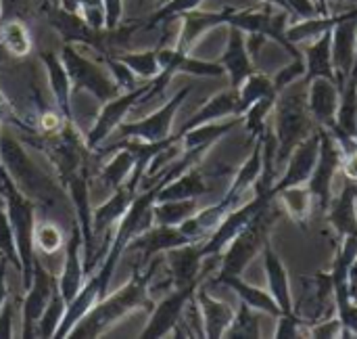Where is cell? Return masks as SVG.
Listing matches in <instances>:
<instances>
[{
  "label": "cell",
  "mask_w": 357,
  "mask_h": 339,
  "mask_svg": "<svg viewBox=\"0 0 357 339\" xmlns=\"http://www.w3.org/2000/svg\"><path fill=\"white\" fill-rule=\"evenodd\" d=\"M203 241H192L180 247H174L165 254V264L169 271L172 287H186L192 283H203L205 256L201 250Z\"/></svg>",
  "instance_id": "obj_17"
},
{
  "label": "cell",
  "mask_w": 357,
  "mask_h": 339,
  "mask_svg": "<svg viewBox=\"0 0 357 339\" xmlns=\"http://www.w3.org/2000/svg\"><path fill=\"white\" fill-rule=\"evenodd\" d=\"M318 130H320V155H318L316 168L312 172V178L307 180V187L314 193V199H318L320 208L326 212V208L331 205L333 195H335L333 193L335 178L343 166V151L328 128L318 126Z\"/></svg>",
  "instance_id": "obj_11"
},
{
  "label": "cell",
  "mask_w": 357,
  "mask_h": 339,
  "mask_svg": "<svg viewBox=\"0 0 357 339\" xmlns=\"http://www.w3.org/2000/svg\"><path fill=\"white\" fill-rule=\"evenodd\" d=\"M36 252L42 256H54L65 247V233L52 220H38L33 231Z\"/></svg>",
  "instance_id": "obj_41"
},
{
  "label": "cell",
  "mask_w": 357,
  "mask_h": 339,
  "mask_svg": "<svg viewBox=\"0 0 357 339\" xmlns=\"http://www.w3.org/2000/svg\"><path fill=\"white\" fill-rule=\"evenodd\" d=\"M63 250H65L63 266H61V273L56 277H59V294L69 304L88 279L86 260H84V239H82V231H79L75 220L71 226V235L65 241Z\"/></svg>",
  "instance_id": "obj_14"
},
{
  "label": "cell",
  "mask_w": 357,
  "mask_h": 339,
  "mask_svg": "<svg viewBox=\"0 0 357 339\" xmlns=\"http://www.w3.org/2000/svg\"><path fill=\"white\" fill-rule=\"evenodd\" d=\"M172 78H174L172 73L161 71L155 80L142 82V84H138L136 88L123 90V92H119L117 96H113V99H109L107 103H102V107H100V111H98V115H96L92 128L88 130V134H86V138H84L86 147H88L90 151L100 149V145H105V140L111 138V136L115 134V130L126 122L128 113H130L134 107H138V105L151 101L153 96L161 94V92L165 90V86L169 84Z\"/></svg>",
  "instance_id": "obj_2"
},
{
  "label": "cell",
  "mask_w": 357,
  "mask_h": 339,
  "mask_svg": "<svg viewBox=\"0 0 357 339\" xmlns=\"http://www.w3.org/2000/svg\"><path fill=\"white\" fill-rule=\"evenodd\" d=\"M31 13L29 0H0V21L2 19H27Z\"/></svg>",
  "instance_id": "obj_50"
},
{
  "label": "cell",
  "mask_w": 357,
  "mask_h": 339,
  "mask_svg": "<svg viewBox=\"0 0 357 339\" xmlns=\"http://www.w3.org/2000/svg\"><path fill=\"white\" fill-rule=\"evenodd\" d=\"M305 59V78L303 82H310L314 78H335V67H333V29L318 36L312 40L303 52Z\"/></svg>",
  "instance_id": "obj_31"
},
{
  "label": "cell",
  "mask_w": 357,
  "mask_h": 339,
  "mask_svg": "<svg viewBox=\"0 0 357 339\" xmlns=\"http://www.w3.org/2000/svg\"><path fill=\"white\" fill-rule=\"evenodd\" d=\"M201 283H192L186 287H174L169 294H165L149 312V323L144 327V331L140 333L142 339H161L172 336V331L176 329V325L180 323L186 304L190 302V298L195 296L197 287Z\"/></svg>",
  "instance_id": "obj_12"
},
{
  "label": "cell",
  "mask_w": 357,
  "mask_h": 339,
  "mask_svg": "<svg viewBox=\"0 0 357 339\" xmlns=\"http://www.w3.org/2000/svg\"><path fill=\"white\" fill-rule=\"evenodd\" d=\"M234 115H241V103H238V90L234 88H228V90H222L218 94H213L207 103H203L195 115H190L182 128L176 132V134H182L190 128H197L201 124H209V122H220V120H226V117H234Z\"/></svg>",
  "instance_id": "obj_27"
},
{
  "label": "cell",
  "mask_w": 357,
  "mask_h": 339,
  "mask_svg": "<svg viewBox=\"0 0 357 339\" xmlns=\"http://www.w3.org/2000/svg\"><path fill=\"white\" fill-rule=\"evenodd\" d=\"M195 300L199 304V310H201V319H203V331H205V338L207 339H222L226 336L232 319H234V308L230 304H226L224 300H218L213 298L205 287L203 283L197 287L195 291Z\"/></svg>",
  "instance_id": "obj_23"
},
{
  "label": "cell",
  "mask_w": 357,
  "mask_h": 339,
  "mask_svg": "<svg viewBox=\"0 0 357 339\" xmlns=\"http://www.w3.org/2000/svg\"><path fill=\"white\" fill-rule=\"evenodd\" d=\"M228 15H230V6L222 8V10H190L184 13L180 17V27H178V36L174 46L182 52H190L195 48V44L211 29L222 27L228 23Z\"/></svg>",
  "instance_id": "obj_18"
},
{
  "label": "cell",
  "mask_w": 357,
  "mask_h": 339,
  "mask_svg": "<svg viewBox=\"0 0 357 339\" xmlns=\"http://www.w3.org/2000/svg\"><path fill=\"white\" fill-rule=\"evenodd\" d=\"M291 17L295 19H310V17H318L320 8L316 4V0H287Z\"/></svg>",
  "instance_id": "obj_53"
},
{
  "label": "cell",
  "mask_w": 357,
  "mask_h": 339,
  "mask_svg": "<svg viewBox=\"0 0 357 339\" xmlns=\"http://www.w3.org/2000/svg\"><path fill=\"white\" fill-rule=\"evenodd\" d=\"M266 96H278L276 92V86H274V80L261 71H253L241 86H238V103H241V115L253 105L257 103L259 99H266Z\"/></svg>",
  "instance_id": "obj_37"
},
{
  "label": "cell",
  "mask_w": 357,
  "mask_h": 339,
  "mask_svg": "<svg viewBox=\"0 0 357 339\" xmlns=\"http://www.w3.org/2000/svg\"><path fill=\"white\" fill-rule=\"evenodd\" d=\"M357 40V4L351 8V13L339 21L333 27V67L339 88L345 86V82L351 78L354 67L357 63L356 52Z\"/></svg>",
  "instance_id": "obj_16"
},
{
  "label": "cell",
  "mask_w": 357,
  "mask_h": 339,
  "mask_svg": "<svg viewBox=\"0 0 357 339\" xmlns=\"http://www.w3.org/2000/svg\"><path fill=\"white\" fill-rule=\"evenodd\" d=\"M0 46L17 59H25L33 50V38L23 19H2L0 21Z\"/></svg>",
  "instance_id": "obj_34"
},
{
  "label": "cell",
  "mask_w": 357,
  "mask_h": 339,
  "mask_svg": "<svg viewBox=\"0 0 357 339\" xmlns=\"http://www.w3.org/2000/svg\"><path fill=\"white\" fill-rule=\"evenodd\" d=\"M328 2H333V0H316V4H318V8H320V15H331V10H328ZM345 2L357 4V0H345Z\"/></svg>",
  "instance_id": "obj_59"
},
{
  "label": "cell",
  "mask_w": 357,
  "mask_h": 339,
  "mask_svg": "<svg viewBox=\"0 0 357 339\" xmlns=\"http://www.w3.org/2000/svg\"><path fill=\"white\" fill-rule=\"evenodd\" d=\"M197 210H199L197 199H165V201H155L153 216H155V224L180 226Z\"/></svg>",
  "instance_id": "obj_36"
},
{
  "label": "cell",
  "mask_w": 357,
  "mask_h": 339,
  "mask_svg": "<svg viewBox=\"0 0 357 339\" xmlns=\"http://www.w3.org/2000/svg\"><path fill=\"white\" fill-rule=\"evenodd\" d=\"M328 222L339 237L357 235V182L345 178V185L337 195H333L331 205L326 208Z\"/></svg>",
  "instance_id": "obj_24"
},
{
  "label": "cell",
  "mask_w": 357,
  "mask_h": 339,
  "mask_svg": "<svg viewBox=\"0 0 357 339\" xmlns=\"http://www.w3.org/2000/svg\"><path fill=\"white\" fill-rule=\"evenodd\" d=\"M307 336L314 339H337L343 336V323L341 319L335 315L331 319H324V321H318V323H312L307 325Z\"/></svg>",
  "instance_id": "obj_48"
},
{
  "label": "cell",
  "mask_w": 357,
  "mask_h": 339,
  "mask_svg": "<svg viewBox=\"0 0 357 339\" xmlns=\"http://www.w3.org/2000/svg\"><path fill=\"white\" fill-rule=\"evenodd\" d=\"M192 243L178 226H163V224H153L151 229L142 231L140 235L132 237L130 243L126 245V254L134 252L138 254V264L144 266L151 262V258L167 254L174 247Z\"/></svg>",
  "instance_id": "obj_15"
},
{
  "label": "cell",
  "mask_w": 357,
  "mask_h": 339,
  "mask_svg": "<svg viewBox=\"0 0 357 339\" xmlns=\"http://www.w3.org/2000/svg\"><path fill=\"white\" fill-rule=\"evenodd\" d=\"M224 338L228 339H257L261 338L259 331V312L253 310L251 306H247L245 302H241L238 310L234 312V319L226 331Z\"/></svg>",
  "instance_id": "obj_42"
},
{
  "label": "cell",
  "mask_w": 357,
  "mask_h": 339,
  "mask_svg": "<svg viewBox=\"0 0 357 339\" xmlns=\"http://www.w3.org/2000/svg\"><path fill=\"white\" fill-rule=\"evenodd\" d=\"M266 42H268V38L264 34H245V44H247V50H249L253 61H257L259 50L264 48Z\"/></svg>",
  "instance_id": "obj_55"
},
{
  "label": "cell",
  "mask_w": 357,
  "mask_h": 339,
  "mask_svg": "<svg viewBox=\"0 0 357 339\" xmlns=\"http://www.w3.org/2000/svg\"><path fill=\"white\" fill-rule=\"evenodd\" d=\"M337 317L343 323V336L341 338H357V304L351 302L347 308L337 312Z\"/></svg>",
  "instance_id": "obj_54"
},
{
  "label": "cell",
  "mask_w": 357,
  "mask_h": 339,
  "mask_svg": "<svg viewBox=\"0 0 357 339\" xmlns=\"http://www.w3.org/2000/svg\"><path fill=\"white\" fill-rule=\"evenodd\" d=\"M301 78H305V59H293L287 67H282L272 80L276 86V92L280 94L284 88L293 86L295 82H299Z\"/></svg>",
  "instance_id": "obj_47"
},
{
  "label": "cell",
  "mask_w": 357,
  "mask_h": 339,
  "mask_svg": "<svg viewBox=\"0 0 357 339\" xmlns=\"http://www.w3.org/2000/svg\"><path fill=\"white\" fill-rule=\"evenodd\" d=\"M100 59H102V63L107 65L111 78L115 80V84L119 86L121 92H123V90H132V88H136L138 84H142V82L136 78V73H134L117 55H107V57H100Z\"/></svg>",
  "instance_id": "obj_46"
},
{
  "label": "cell",
  "mask_w": 357,
  "mask_h": 339,
  "mask_svg": "<svg viewBox=\"0 0 357 339\" xmlns=\"http://www.w3.org/2000/svg\"><path fill=\"white\" fill-rule=\"evenodd\" d=\"M264 170V151H261V140H255V147L251 151V155L247 157V161L236 170L228 191L224 193V199L232 203V208H238L243 201V197L255 187V182L259 180Z\"/></svg>",
  "instance_id": "obj_28"
},
{
  "label": "cell",
  "mask_w": 357,
  "mask_h": 339,
  "mask_svg": "<svg viewBox=\"0 0 357 339\" xmlns=\"http://www.w3.org/2000/svg\"><path fill=\"white\" fill-rule=\"evenodd\" d=\"M280 218V212L272 208H264L259 214L253 216V220L228 243V247L220 256V268L215 279L222 277H241L247 266L264 252V245L268 241L272 224Z\"/></svg>",
  "instance_id": "obj_5"
},
{
  "label": "cell",
  "mask_w": 357,
  "mask_h": 339,
  "mask_svg": "<svg viewBox=\"0 0 357 339\" xmlns=\"http://www.w3.org/2000/svg\"><path fill=\"white\" fill-rule=\"evenodd\" d=\"M272 130L276 134V168L284 166L293 149L316 128V122L307 107V90L305 92H287L282 90L276 99V107L272 113Z\"/></svg>",
  "instance_id": "obj_3"
},
{
  "label": "cell",
  "mask_w": 357,
  "mask_h": 339,
  "mask_svg": "<svg viewBox=\"0 0 357 339\" xmlns=\"http://www.w3.org/2000/svg\"><path fill=\"white\" fill-rule=\"evenodd\" d=\"M0 153H2L4 168L10 174L13 182L25 195H29L33 201L48 199L46 191L50 189V180L33 166L21 140L10 132V128L0 130Z\"/></svg>",
  "instance_id": "obj_8"
},
{
  "label": "cell",
  "mask_w": 357,
  "mask_h": 339,
  "mask_svg": "<svg viewBox=\"0 0 357 339\" xmlns=\"http://www.w3.org/2000/svg\"><path fill=\"white\" fill-rule=\"evenodd\" d=\"M347 291H349V300L357 304V258L347 271Z\"/></svg>",
  "instance_id": "obj_57"
},
{
  "label": "cell",
  "mask_w": 357,
  "mask_h": 339,
  "mask_svg": "<svg viewBox=\"0 0 357 339\" xmlns=\"http://www.w3.org/2000/svg\"><path fill=\"white\" fill-rule=\"evenodd\" d=\"M0 258H4L21 275V260H19V252H17L15 233H13V226H10V220L6 216L2 201H0Z\"/></svg>",
  "instance_id": "obj_45"
},
{
  "label": "cell",
  "mask_w": 357,
  "mask_h": 339,
  "mask_svg": "<svg viewBox=\"0 0 357 339\" xmlns=\"http://www.w3.org/2000/svg\"><path fill=\"white\" fill-rule=\"evenodd\" d=\"M230 80V88L238 90V86L255 71V61L251 59L247 44H245V31L238 27H228V42L218 59Z\"/></svg>",
  "instance_id": "obj_21"
},
{
  "label": "cell",
  "mask_w": 357,
  "mask_h": 339,
  "mask_svg": "<svg viewBox=\"0 0 357 339\" xmlns=\"http://www.w3.org/2000/svg\"><path fill=\"white\" fill-rule=\"evenodd\" d=\"M138 195L136 189H132L128 182L113 189V195L100 203L98 208L92 210V233H94V239L98 235H105L109 231H113L117 226V222L126 216L128 208L132 205L134 197Z\"/></svg>",
  "instance_id": "obj_25"
},
{
  "label": "cell",
  "mask_w": 357,
  "mask_h": 339,
  "mask_svg": "<svg viewBox=\"0 0 357 339\" xmlns=\"http://www.w3.org/2000/svg\"><path fill=\"white\" fill-rule=\"evenodd\" d=\"M215 283H220V285L232 289V291L238 296L241 302H245L247 306H251V308L257 310L259 315H268V317H272V319H278V317L282 315L280 306L276 304V300L272 298L270 291L259 289V287L247 283V281L241 279V277H222V279H215Z\"/></svg>",
  "instance_id": "obj_30"
},
{
  "label": "cell",
  "mask_w": 357,
  "mask_h": 339,
  "mask_svg": "<svg viewBox=\"0 0 357 339\" xmlns=\"http://www.w3.org/2000/svg\"><path fill=\"white\" fill-rule=\"evenodd\" d=\"M261 256H264V268H266L268 287H270L268 291L272 294V298L280 306L282 315H293L295 312V306H293V289H291V279H289L287 266L282 264L280 256L274 252V247L270 245V241H266Z\"/></svg>",
  "instance_id": "obj_26"
},
{
  "label": "cell",
  "mask_w": 357,
  "mask_h": 339,
  "mask_svg": "<svg viewBox=\"0 0 357 339\" xmlns=\"http://www.w3.org/2000/svg\"><path fill=\"white\" fill-rule=\"evenodd\" d=\"M243 124V115H234V117H226L220 122H209V124H201L197 128H190L180 136V147L182 151H190V149H205L209 151L222 136H226L228 132H232L236 126Z\"/></svg>",
  "instance_id": "obj_29"
},
{
  "label": "cell",
  "mask_w": 357,
  "mask_h": 339,
  "mask_svg": "<svg viewBox=\"0 0 357 339\" xmlns=\"http://www.w3.org/2000/svg\"><path fill=\"white\" fill-rule=\"evenodd\" d=\"M341 172H343V176H345V178H349V180L357 182V149L356 151H351V153H347V155H343Z\"/></svg>",
  "instance_id": "obj_56"
},
{
  "label": "cell",
  "mask_w": 357,
  "mask_h": 339,
  "mask_svg": "<svg viewBox=\"0 0 357 339\" xmlns=\"http://www.w3.org/2000/svg\"><path fill=\"white\" fill-rule=\"evenodd\" d=\"M59 57L71 78L73 92L86 90L98 103H107L109 99H113L121 92L119 86L115 84V80L111 78L107 65L102 61H92L90 57H86L82 50L75 48V44L63 42Z\"/></svg>",
  "instance_id": "obj_6"
},
{
  "label": "cell",
  "mask_w": 357,
  "mask_h": 339,
  "mask_svg": "<svg viewBox=\"0 0 357 339\" xmlns=\"http://www.w3.org/2000/svg\"><path fill=\"white\" fill-rule=\"evenodd\" d=\"M40 61L44 65L56 109L63 113V117L67 122H73V86H71V78H69L61 57L52 50H42Z\"/></svg>",
  "instance_id": "obj_22"
},
{
  "label": "cell",
  "mask_w": 357,
  "mask_h": 339,
  "mask_svg": "<svg viewBox=\"0 0 357 339\" xmlns=\"http://www.w3.org/2000/svg\"><path fill=\"white\" fill-rule=\"evenodd\" d=\"M48 2H54V4H61V0H48Z\"/></svg>",
  "instance_id": "obj_62"
},
{
  "label": "cell",
  "mask_w": 357,
  "mask_h": 339,
  "mask_svg": "<svg viewBox=\"0 0 357 339\" xmlns=\"http://www.w3.org/2000/svg\"><path fill=\"white\" fill-rule=\"evenodd\" d=\"M207 193H209V182H207L203 170L199 166H192L186 172H182L180 176H176L174 180L165 182L157 193V201H165V199H199V197H203Z\"/></svg>",
  "instance_id": "obj_32"
},
{
  "label": "cell",
  "mask_w": 357,
  "mask_h": 339,
  "mask_svg": "<svg viewBox=\"0 0 357 339\" xmlns=\"http://www.w3.org/2000/svg\"><path fill=\"white\" fill-rule=\"evenodd\" d=\"M165 262V254L151 258L149 264H136L132 277L123 287L113 294H105L71 329L69 339H96L102 338L113 325L123 321L136 310H151V283L155 281L159 268Z\"/></svg>",
  "instance_id": "obj_1"
},
{
  "label": "cell",
  "mask_w": 357,
  "mask_h": 339,
  "mask_svg": "<svg viewBox=\"0 0 357 339\" xmlns=\"http://www.w3.org/2000/svg\"><path fill=\"white\" fill-rule=\"evenodd\" d=\"M205 0H167L165 4H159V8L142 23L144 27H157V25H165L172 23L176 19H180L184 13H190L195 8H199Z\"/></svg>",
  "instance_id": "obj_43"
},
{
  "label": "cell",
  "mask_w": 357,
  "mask_h": 339,
  "mask_svg": "<svg viewBox=\"0 0 357 339\" xmlns=\"http://www.w3.org/2000/svg\"><path fill=\"white\" fill-rule=\"evenodd\" d=\"M307 86V107L316 126L333 128L337 124V111L341 103V88L331 78H314L305 82Z\"/></svg>",
  "instance_id": "obj_20"
},
{
  "label": "cell",
  "mask_w": 357,
  "mask_h": 339,
  "mask_svg": "<svg viewBox=\"0 0 357 339\" xmlns=\"http://www.w3.org/2000/svg\"><path fill=\"white\" fill-rule=\"evenodd\" d=\"M15 338V302L8 300L0 308V339Z\"/></svg>",
  "instance_id": "obj_52"
},
{
  "label": "cell",
  "mask_w": 357,
  "mask_h": 339,
  "mask_svg": "<svg viewBox=\"0 0 357 339\" xmlns=\"http://www.w3.org/2000/svg\"><path fill=\"white\" fill-rule=\"evenodd\" d=\"M289 17L291 13L264 4V8H232L228 15V27H238L245 34H264L268 40H276L289 55L291 59H303V52L297 48L287 38V27H289Z\"/></svg>",
  "instance_id": "obj_7"
},
{
  "label": "cell",
  "mask_w": 357,
  "mask_h": 339,
  "mask_svg": "<svg viewBox=\"0 0 357 339\" xmlns=\"http://www.w3.org/2000/svg\"><path fill=\"white\" fill-rule=\"evenodd\" d=\"M259 2H264V4H272V6H278V8H282V10L291 13V10H289V4H287V0H259Z\"/></svg>",
  "instance_id": "obj_60"
},
{
  "label": "cell",
  "mask_w": 357,
  "mask_h": 339,
  "mask_svg": "<svg viewBox=\"0 0 357 339\" xmlns=\"http://www.w3.org/2000/svg\"><path fill=\"white\" fill-rule=\"evenodd\" d=\"M117 57L136 73L140 82L155 80L161 73V65L157 59V48H146V50H121Z\"/></svg>",
  "instance_id": "obj_39"
},
{
  "label": "cell",
  "mask_w": 357,
  "mask_h": 339,
  "mask_svg": "<svg viewBox=\"0 0 357 339\" xmlns=\"http://www.w3.org/2000/svg\"><path fill=\"white\" fill-rule=\"evenodd\" d=\"M192 92V86H184L180 88L172 99H167L159 109H155L153 113L134 120V122H123L115 134L117 138H140L146 143H157V140H165L174 134V120L176 113L180 111V107L184 105V101L188 99V94Z\"/></svg>",
  "instance_id": "obj_9"
},
{
  "label": "cell",
  "mask_w": 357,
  "mask_h": 339,
  "mask_svg": "<svg viewBox=\"0 0 357 339\" xmlns=\"http://www.w3.org/2000/svg\"><path fill=\"white\" fill-rule=\"evenodd\" d=\"M0 201L4 203L6 216H8L13 233H15L17 252H19V260H21V287L25 291L31 285L33 260L38 256L36 243H33V231H36V222H38L36 201L29 195H25L15 182L0 191Z\"/></svg>",
  "instance_id": "obj_4"
},
{
  "label": "cell",
  "mask_w": 357,
  "mask_h": 339,
  "mask_svg": "<svg viewBox=\"0 0 357 339\" xmlns=\"http://www.w3.org/2000/svg\"><path fill=\"white\" fill-rule=\"evenodd\" d=\"M8 266L10 264L4 258H0V308L8 300V283H6V271H8Z\"/></svg>",
  "instance_id": "obj_58"
},
{
  "label": "cell",
  "mask_w": 357,
  "mask_h": 339,
  "mask_svg": "<svg viewBox=\"0 0 357 339\" xmlns=\"http://www.w3.org/2000/svg\"><path fill=\"white\" fill-rule=\"evenodd\" d=\"M276 197L280 199L284 212H289V216L297 222H303L305 218H310L312 214V203H314V193L310 191L307 185H297V187H289L276 193Z\"/></svg>",
  "instance_id": "obj_38"
},
{
  "label": "cell",
  "mask_w": 357,
  "mask_h": 339,
  "mask_svg": "<svg viewBox=\"0 0 357 339\" xmlns=\"http://www.w3.org/2000/svg\"><path fill=\"white\" fill-rule=\"evenodd\" d=\"M320 155V130L316 128L314 132H310L289 155L287 164H284V172L282 176L274 182L272 191L274 197L278 191L289 189V187H297V185H307V180L312 178V172L316 168Z\"/></svg>",
  "instance_id": "obj_13"
},
{
  "label": "cell",
  "mask_w": 357,
  "mask_h": 339,
  "mask_svg": "<svg viewBox=\"0 0 357 339\" xmlns=\"http://www.w3.org/2000/svg\"><path fill=\"white\" fill-rule=\"evenodd\" d=\"M56 291H59V277L52 275L42 264L40 256H36L31 285L23 291L21 298V338H36V325Z\"/></svg>",
  "instance_id": "obj_10"
},
{
  "label": "cell",
  "mask_w": 357,
  "mask_h": 339,
  "mask_svg": "<svg viewBox=\"0 0 357 339\" xmlns=\"http://www.w3.org/2000/svg\"><path fill=\"white\" fill-rule=\"evenodd\" d=\"M351 10L339 13V15H318V17H310V19H297L295 23H289L287 27V38L293 44H301V42H312L318 36L331 31L339 21H343Z\"/></svg>",
  "instance_id": "obj_35"
},
{
  "label": "cell",
  "mask_w": 357,
  "mask_h": 339,
  "mask_svg": "<svg viewBox=\"0 0 357 339\" xmlns=\"http://www.w3.org/2000/svg\"><path fill=\"white\" fill-rule=\"evenodd\" d=\"M155 2H157V4H165L167 0H155Z\"/></svg>",
  "instance_id": "obj_61"
},
{
  "label": "cell",
  "mask_w": 357,
  "mask_h": 339,
  "mask_svg": "<svg viewBox=\"0 0 357 339\" xmlns=\"http://www.w3.org/2000/svg\"><path fill=\"white\" fill-rule=\"evenodd\" d=\"M356 52H357V40H356ZM356 65H357V63H356Z\"/></svg>",
  "instance_id": "obj_63"
},
{
  "label": "cell",
  "mask_w": 357,
  "mask_h": 339,
  "mask_svg": "<svg viewBox=\"0 0 357 339\" xmlns=\"http://www.w3.org/2000/svg\"><path fill=\"white\" fill-rule=\"evenodd\" d=\"M276 99H278V96L259 99L257 103H253V105L243 113V126H245V130L249 132V136H251L253 140H257V138L266 132V128L270 126L268 120H270V115L274 113Z\"/></svg>",
  "instance_id": "obj_40"
},
{
  "label": "cell",
  "mask_w": 357,
  "mask_h": 339,
  "mask_svg": "<svg viewBox=\"0 0 357 339\" xmlns=\"http://www.w3.org/2000/svg\"><path fill=\"white\" fill-rule=\"evenodd\" d=\"M65 308L67 302L63 300V296L56 291L50 300V304L46 306L44 315L40 317L38 325H36V338L38 339H54V333L65 317Z\"/></svg>",
  "instance_id": "obj_44"
},
{
  "label": "cell",
  "mask_w": 357,
  "mask_h": 339,
  "mask_svg": "<svg viewBox=\"0 0 357 339\" xmlns=\"http://www.w3.org/2000/svg\"><path fill=\"white\" fill-rule=\"evenodd\" d=\"M105 151H113V157L100 168V180H102L105 187L117 189V187H121V185H126L130 180L136 157H134L132 149L123 140H119V145H111Z\"/></svg>",
  "instance_id": "obj_33"
},
{
  "label": "cell",
  "mask_w": 357,
  "mask_h": 339,
  "mask_svg": "<svg viewBox=\"0 0 357 339\" xmlns=\"http://www.w3.org/2000/svg\"><path fill=\"white\" fill-rule=\"evenodd\" d=\"M278 325H276V331H274V338L276 339H297L301 338V329L305 327L303 319L293 312V315H280L278 319Z\"/></svg>",
  "instance_id": "obj_49"
},
{
  "label": "cell",
  "mask_w": 357,
  "mask_h": 339,
  "mask_svg": "<svg viewBox=\"0 0 357 339\" xmlns=\"http://www.w3.org/2000/svg\"><path fill=\"white\" fill-rule=\"evenodd\" d=\"M105 10V29H115L123 19V2L126 0H100Z\"/></svg>",
  "instance_id": "obj_51"
},
{
  "label": "cell",
  "mask_w": 357,
  "mask_h": 339,
  "mask_svg": "<svg viewBox=\"0 0 357 339\" xmlns=\"http://www.w3.org/2000/svg\"><path fill=\"white\" fill-rule=\"evenodd\" d=\"M157 59L161 65V71L165 73H186L192 78H224L226 71L220 61H207L192 57L190 52H182L176 46H159Z\"/></svg>",
  "instance_id": "obj_19"
}]
</instances>
